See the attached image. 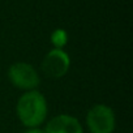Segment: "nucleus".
Masks as SVG:
<instances>
[{
	"instance_id": "423d86ee",
	"label": "nucleus",
	"mask_w": 133,
	"mask_h": 133,
	"mask_svg": "<svg viewBox=\"0 0 133 133\" xmlns=\"http://www.w3.org/2000/svg\"><path fill=\"white\" fill-rule=\"evenodd\" d=\"M50 39H51L54 48H63L64 50L65 44L68 43V33L64 29H55L51 33Z\"/></svg>"
},
{
	"instance_id": "39448f33",
	"label": "nucleus",
	"mask_w": 133,
	"mask_h": 133,
	"mask_svg": "<svg viewBox=\"0 0 133 133\" xmlns=\"http://www.w3.org/2000/svg\"><path fill=\"white\" fill-rule=\"evenodd\" d=\"M43 130L44 133H84V127L77 117L60 114L51 117Z\"/></svg>"
},
{
	"instance_id": "f257e3e1",
	"label": "nucleus",
	"mask_w": 133,
	"mask_h": 133,
	"mask_svg": "<svg viewBox=\"0 0 133 133\" xmlns=\"http://www.w3.org/2000/svg\"><path fill=\"white\" fill-rule=\"evenodd\" d=\"M16 114L20 123L28 128H39L47 119L48 104L46 97L39 90L25 91L16 104Z\"/></svg>"
},
{
	"instance_id": "0eeeda50",
	"label": "nucleus",
	"mask_w": 133,
	"mask_h": 133,
	"mask_svg": "<svg viewBox=\"0 0 133 133\" xmlns=\"http://www.w3.org/2000/svg\"><path fill=\"white\" fill-rule=\"evenodd\" d=\"M24 133H44V130L39 127V128H28Z\"/></svg>"
},
{
	"instance_id": "7ed1b4c3",
	"label": "nucleus",
	"mask_w": 133,
	"mask_h": 133,
	"mask_svg": "<svg viewBox=\"0 0 133 133\" xmlns=\"http://www.w3.org/2000/svg\"><path fill=\"white\" fill-rule=\"evenodd\" d=\"M7 75L11 84L22 91L37 90V88L41 85L38 71L26 61H16L11 64Z\"/></svg>"
},
{
	"instance_id": "20e7f679",
	"label": "nucleus",
	"mask_w": 133,
	"mask_h": 133,
	"mask_svg": "<svg viewBox=\"0 0 133 133\" xmlns=\"http://www.w3.org/2000/svg\"><path fill=\"white\" fill-rule=\"evenodd\" d=\"M41 68L47 77L55 80L61 78L69 72L71 57L63 48H52L44 55Z\"/></svg>"
},
{
	"instance_id": "f03ea898",
	"label": "nucleus",
	"mask_w": 133,
	"mask_h": 133,
	"mask_svg": "<svg viewBox=\"0 0 133 133\" xmlns=\"http://www.w3.org/2000/svg\"><path fill=\"white\" fill-rule=\"evenodd\" d=\"M85 123L90 133H114L116 128V116L110 106L97 103L88 111Z\"/></svg>"
}]
</instances>
